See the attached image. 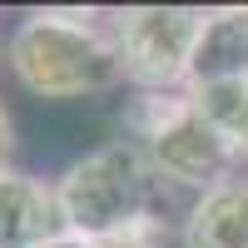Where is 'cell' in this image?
<instances>
[{
  "label": "cell",
  "instance_id": "5b68a950",
  "mask_svg": "<svg viewBox=\"0 0 248 248\" xmlns=\"http://www.w3.org/2000/svg\"><path fill=\"white\" fill-rule=\"evenodd\" d=\"M65 233L55 184L35 174H0V248H45Z\"/></svg>",
  "mask_w": 248,
  "mask_h": 248
},
{
  "label": "cell",
  "instance_id": "277c9868",
  "mask_svg": "<svg viewBox=\"0 0 248 248\" xmlns=\"http://www.w3.org/2000/svg\"><path fill=\"white\" fill-rule=\"evenodd\" d=\"M209 10L199 5H129L109 15L119 75L139 90H184Z\"/></svg>",
  "mask_w": 248,
  "mask_h": 248
},
{
  "label": "cell",
  "instance_id": "6da1fadb",
  "mask_svg": "<svg viewBox=\"0 0 248 248\" xmlns=\"http://www.w3.org/2000/svg\"><path fill=\"white\" fill-rule=\"evenodd\" d=\"M5 60L40 99H90L124 79L114 35L94 10H30L10 30Z\"/></svg>",
  "mask_w": 248,
  "mask_h": 248
},
{
  "label": "cell",
  "instance_id": "ba28073f",
  "mask_svg": "<svg viewBox=\"0 0 248 248\" xmlns=\"http://www.w3.org/2000/svg\"><path fill=\"white\" fill-rule=\"evenodd\" d=\"M169 243H174V229H169V218H164L159 209L129 218L114 238H105V248H169Z\"/></svg>",
  "mask_w": 248,
  "mask_h": 248
},
{
  "label": "cell",
  "instance_id": "9c48e42d",
  "mask_svg": "<svg viewBox=\"0 0 248 248\" xmlns=\"http://www.w3.org/2000/svg\"><path fill=\"white\" fill-rule=\"evenodd\" d=\"M10 154H15V124H10V109L0 105V174H10Z\"/></svg>",
  "mask_w": 248,
  "mask_h": 248
},
{
  "label": "cell",
  "instance_id": "8992f818",
  "mask_svg": "<svg viewBox=\"0 0 248 248\" xmlns=\"http://www.w3.org/2000/svg\"><path fill=\"white\" fill-rule=\"evenodd\" d=\"M233 79H248V10H238V5L209 10V20L199 30V45H194V60H189L184 90L233 85Z\"/></svg>",
  "mask_w": 248,
  "mask_h": 248
},
{
  "label": "cell",
  "instance_id": "7a4b0ae2",
  "mask_svg": "<svg viewBox=\"0 0 248 248\" xmlns=\"http://www.w3.org/2000/svg\"><path fill=\"white\" fill-rule=\"evenodd\" d=\"M159 199H164V179L154 174L149 154L129 139H109L99 149L79 154L55 179V203L65 218V233L94 238V243L114 238L139 214H154Z\"/></svg>",
  "mask_w": 248,
  "mask_h": 248
},
{
  "label": "cell",
  "instance_id": "8fae6325",
  "mask_svg": "<svg viewBox=\"0 0 248 248\" xmlns=\"http://www.w3.org/2000/svg\"><path fill=\"white\" fill-rule=\"evenodd\" d=\"M238 159H248V124H243V134H238Z\"/></svg>",
  "mask_w": 248,
  "mask_h": 248
},
{
  "label": "cell",
  "instance_id": "3957f363",
  "mask_svg": "<svg viewBox=\"0 0 248 248\" xmlns=\"http://www.w3.org/2000/svg\"><path fill=\"white\" fill-rule=\"evenodd\" d=\"M124 134L149 154L154 174L179 184V189L209 194L214 184L233 179L229 169L238 149L194 109L189 90H139L124 105Z\"/></svg>",
  "mask_w": 248,
  "mask_h": 248
},
{
  "label": "cell",
  "instance_id": "52a82bcc",
  "mask_svg": "<svg viewBox=\"0 0 248 248\" xmlns=\"http://www.w3.org/2000/svg\"><path fill=\"white\" fill-rule=\"evenodd\" d=\"M184 248H248V179H223L194 199L179 229Z\"/></svg>",
  "mask_w": 248,
  "mask_h": 248
},
{
  "label": "cell",
  "instance_id": "30bf717a",
  "mask_svg": "<svg viewBox=\"0 0 248 248\" xmlns=\"http://www.w3.org/2000/svg\"><path fill=\"white\" fill-rule=\"evenodd\" d=\"M45 248H105V243H94V238H79V233H60L55 243H45Z\"/></svg>",
  "mask_w": 248,
  "mask_h": 248
}]
</instances>
